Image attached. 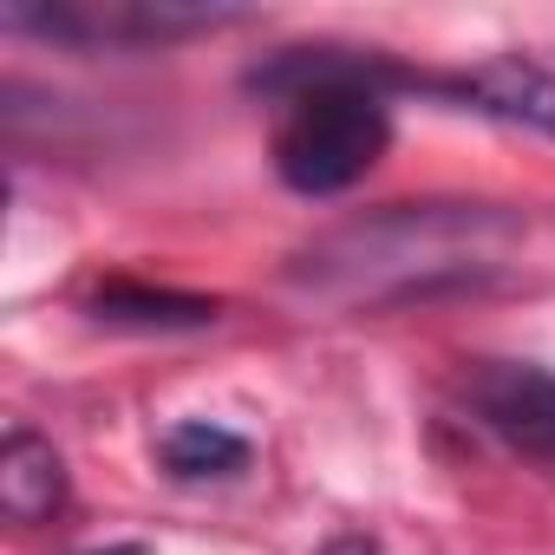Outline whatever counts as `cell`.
<instances>
[{
    "label": "cell",
    "mask_w": 555,
    "mask_h": 555,
    "mask_svg": "<svg viewBox=\"0 0 555 555\" xmlns=\"http://www.w3.org/2000/svg\"><path fill=\"white\" fill-rule=\"evenodd\" d=\"M248 86L288 105L282 131H274V177L301 196H340L386 157V144H392L386 92L392 86L418 92V73H399L379 53L288 47Z\"/></svg>",
    "instance_id": "1"
},
{
    "label": "cell",
    "mask_w": 555,
    "mask_h": 555,
    "mask_svg": "<svg viewBox=\"0 0 555 555\" xmlns=\"http://www.w3.org/2000/svg\"><path fill=\"white\" fill-rule=\"evenodd\" d=\"M516 235V216L490 203H386L379 216H360L334 235H321L301 261L295 282L340 301H392L425 295L431 282L490 268V255Z\"/></svg>",
    "instance_id": "2"
},
{
    "label": "cell",
    "mask_w": 555,
    "mask_h": 555,
    "mask_svg": "<svg viewBox=\"0 0 555 555\" xmlns=\"http://www.w3.org/2000/svg\"><path fill=\"white\" fill-rule=\"evenodd\" d=\"M229 8H183V0H47V8H8V27L60 40V47H170L190 34L235 27Z\"/></svg>",
    "instance_id": "3"
},
{
    "label": "cell",
    "mask_w": 555,
    "mask_h": 555,
    "mask_svg": "<svg viewBox=\"0 0 555 555\" xmlns=\"http://www.w3.org/2000/svg\"><path fill=\"white\" fill-rule=\"evenodd\" d=\"M470 405L477 418L522 457L555 464V373L529 366V360H490L470 379Z\"/></svg>",
    "instance_id": "4"
},
{
    "label": "cell",
    "mask_w": 555,
    "mask_h": 555,
    "mask_svg": "<svg viewBox=\"0 0 555 555\" xmlns=\"http://www.w3.org/2000/svg\"><path fill=\"white\" fill-rule=\"evenodd\" d=\"M418 92H444V99H451V105H464V112H483V118L529 125V131L555 138V79H548L542 66L490 60V66H470V73L418 79Z\"/></svg>",
    "instance_id": "5"
},
{
    "label": "cell",
    "mask_w": 555,
    "mask_h": 555,
    "mask_svg": "<svg viewBox=\"0 0 555 555\" xmlns=\"http://www.w3.org/2000/svg\"><path fill=\"white\" fill-rule=\"evenodd\" d=\"M60 503H66V464H60V451L40 431L14 425L8 444H0V509H8L14 522H47Z\"/></svg>",
    "instance_id": "6"
},
{
    "label": "cell",
    "mask_w": 555,
    "mask_h": 555,
    "mask_svg": "<svg viewBox=\"0 0 555 555\" xmlns=\"http://www.w3.org/2000/svg\"><path fill=\"white\" fill-rule=\"evenodd\" d=\"M92 314L105 327H144V334H177V327H209L222 308L203 295H170V288H144V282H105L92 295Z\"/></svg>",
    "instance_id": "7"
},
{
    "label": "cell",
    "mask_w": 555,
    "mask_h": 555,
    "mask_svg": "<svg viewBox=\"0 0 555 555\" xmlns=\"http://www.w3.org/2000/svg\"><path fill=\"white\" fill-rule=\"evenodd\" d=\"M157 457H164L170 477H235L248 464V438H235V431H222L209 418H183V425L164 431Z\"/></svg>",
    "instance_id": "8"
},
{
    "label": "cell",
    "mask_w": 555,
    "mask_h": 555,
    "mask_svg": "<svg viewBox=\"0 0 555 555\" xmlns=\"http://www.w3.org/2000/svg\"><path fill=\"white\" fill-rule=\"evenodd\" d=\"M321 555H379V542H373V535H334Z\"/></svg>",
    "instance_id": "9"
},
{
    "label": "cell",
    "mask_w": 555,
    "mask_h": 555,
    "mask_svg": "<svg viewBox=\"0 0 555 555\" xmlns=\"http://www.w3.org/2000/svg\"><path fill=\"white\" fill-rule=\"evenodd\" d=\"M92 555H144L138 542H118V548H92Z\"/></svg>",
    "instance_id": "10"
}]
</instances>
